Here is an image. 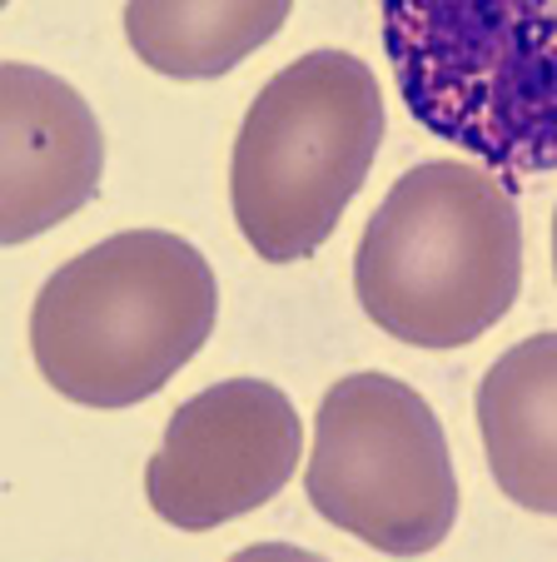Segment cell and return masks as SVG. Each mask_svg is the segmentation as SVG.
<instances>
[{"mask_svg":"<svg viewBox=\"0 0 557 562\" xmlns=\"http://www.w3.org/2000/svg\"><path fill=\"white\" fill-rule=\"evenodd\" d=\"M309 508L379 552L438 548L458 522V477L433 404L393 373H348L324 393L304 463Z\"/></svg>","mask_w":557,"mask_h":562,"instance_id":"obj_5","label":"cell"},{"mask_svg":"<svg viewBox=\"0 0 557 562\" xmlns=\"http://www.w3.org/2000/svg\"><path fill=\"white\" fill-rule=\"evenodd\" d=\"M294 0H130L125 41L169 80H220L285 31Z\"/></svg>","mask_w":557,"mask_h":562,"instance_id":"obj_9","label":"cell"},{"mask_svg":"<svg viewBox=\"0 0 557 562\" xmlns=\"http://www.w3.org/2000/svg\"><path fill=\"white\" fill-rule=\"evenodd\" d=\"M553 274H557V214H553Z\"/></svg>","mask_w":557,"mask_h":562,"instance_id":"obj_10","label":"cell"},{"mask_svg":"<svg viewBox=\"0 0 557 562\" xmlns=\"http://www.w3.org/2000/svg\"><path fill=\"white\" fill-rule=\"evenodd\" d=\"M214 269L185 234L125 229L60 265L31 308L41 379L80 408H135L210 344Z\"/></svg>","mask_w":557,"mask_h":562,"instance_id":"obj_1","label":"cell"},{"mask_svg":"<svg viewBox=\"0 0 557 562\" xmlns=\"http://www.w3.org/2000/svg\"><path fill=\"white\" fill-rule=\"evenodd\" d=\"M304 424L269 379H224L175 408L145 468V498L169 528L210 532L285 493Z\"/></svg>","mask_w":557,"mask_h":562,"instance_id":"obj_6","label":"cell"},{"mask_svg":"<svg viewBox=\"0 0 557 562\" xmlns=\"http://www.w3.org/2000/svg\"><path fill=\"white\" fill-rule=\"evenodd\" d=\"M478 434L508 503L557 518V334H533L478 383Z\"/></svg>","mask_w":557,"mask_h":562,"instance_id":"obj_8","label":"cell"},{"mask_svg":"<svg viewBox=\"0 0 557 562\" xmlns=\"http://www.w3.org/2000/svg\"><path fill=\"white\" fill-rule=\"evenodd\" d=\"M383 145V95L348 50H309L274 70L230 159V204L244 245L269 265L319 255L364 190Z\"/></svg>","mask_w":557,"mask_h":562,"instance_id":"obj_4","label":"cell"},{"mask_svg":"<svg viewBox=\"0 0 557 562\" xmlns=\"http://www.w3.org/2000/svg\"><path fill=\"white\" fill-rule=\"evenodd\" d=\"M409 115L508 180L557 170V0H383Z\"/></svg>","mask_w":557,"mask_h":562,"instance_id":"obj_3","label":"cell"},{"mask_svg":"<svg viewBox=\"0 0 557 562\" xmlns=\"http://www.w3.org/2000/svg\"><path fill=\"white\" fill-rule=\"evenodd\" d=\"M523 289V220L513 184L463 159H423L374 210L354 249V294L389 339L463 349Z\"/></svg>","mask_w":557,"mask_h":562,"instance_id":"obj_2","label":"cell"},{"mask_svg":"<svg viewBox=\"0 0 557 562\" xmlns=\"http://www.w3.org/2000/svg\"><path fill=\"white\" fill-rule=\"evenodd\" d=\"M105 135L75 86L41 65L0 70V234L25 245L96 200Z\"/></svg>","mask_w":557,"mask_h":562,"instance_id":"obj_7","label":"cell"}]
</instances>
